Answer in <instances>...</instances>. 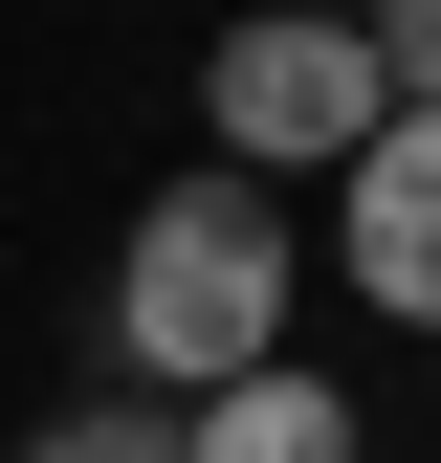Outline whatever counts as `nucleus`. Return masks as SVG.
<instances>
[{
	"mask_svg": "<svg viewBox=\"0 0 441 463\" xmlns=\"http://www.w3.org/2000/svg\"><path fill=\"white\" fill-rule=\"evenodd\" d=\"M331 287L398 309V331H441V110H398V133L331 177Z\"/></svg>",
	"mask_w": 441,
	"mask_h": 463,
	"instance_id": "nucleus-3",
	"label": "nucleus"
},
{
	"mask_svg": "<svg viewBox=\"0 0 441 463\" xmlns=\"http://www.w3.org/2000/svg\"><path fill=\"white\" fill-rule=\"evenodd\" d=\"M375 23V67H398V110H441V0H353Z\"/></svg>",
	"mask_w": 441,
	"mask_h": 463,
	"instance_id": "nucleus-6",
	"label": "nucleus"
},
{
	"mask_svg": "<svg viewBox=\"0 0 441 463\" xmlns=\"http://www.w3.org/2000/svg\"><path fill=\"white\" fill-rule=\"evenodd\" d=\"M177 463H353V397H331V375L287 354V375H243V397H199V420H177Z\"/></svg>",
	"mask_w": 441,
	"mask_h": 463,
	"instance_id": "nucleus-4",
	"label": "nucleus"
},
{
	"mask_svg": "<svg viewBox=\"0 0 441 463\" xmlns=\"http://www.w3.org/2000/svg\"><path fill=\"white\" fill-rule=\"evenodd\" d=\"M287 309H309V221L265 199V177H155L133 199V243H110V397H155V420H199V397H243V375H287Z\"/></svg>",
	"mask_w": 441,
	"mask_h": 463,
	"instance_id": "nucleus-1",
	"label": "nucleus"
},
{
	"mask_svg": "<svg viewBox=\"0 0 441 463\" xmlns=\"http://www.w3.org/2000/svg\"><path fill=\"white\" fill-rule=\"evenodd\" d=\"M23 463H177V420H155V397H67Z\"/></svg>",
	"mask_w": 441,
	"mask_h": 463,
	"instance_id": "nucleus-5",
	"label": "nucleus"
},
{
	"mask_svg": "<svg viewBox=\"0 0 441 463\" xmlns=\"http://www.w3.org/2000/svg\"><path fill=\"white\" fill-rule=\"evenodd\" d=\"M265 23H353V0H265Z\"/></svg>",
	"mask_w": 441,
	"mask_h": 463,
	"instance_id": "nucleus-7",
	"label": "nucleus"
},
{
	"mask_svg": "<svg viewBox=\"0 0 441 463\" xmlns=\"http://www.w3.org/2000/svg\"><path fill=\"white\" fill-rule=\"evenodd\" d=\"M199 133H220V177H265V199L353 177V155L398 133V67H375V23H265L243 0V23L199 44Z\"/></svg>",
	"mask_w": 441,
	"mask_h": 463,
	"instance_id": "nucleus-2",
	"label": "nucleus"
}]
</instances>
